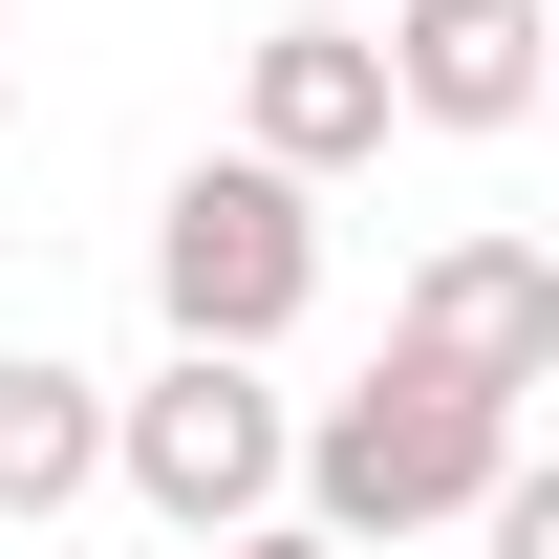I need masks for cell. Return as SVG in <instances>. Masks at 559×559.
<instances>
[{"label":"cell","instance_id":"1","mask_svg":"<svg viewBox=\"0 0 559 559\" xmlns=\"http://www.w3.org/2000/svg\"><path fill=\"white\" fill-rule=\"evenodd\" d=\"M495 474H516V409L430 388V366H366V388H323V409H301L280 516H323L345 559H388V538H430V516H474Z\"/></svg>","mask_w":559,"mask_h":559},{"label":"cell","instance_id":"2","mask_svg":"<svg viewBox=\"0 0 559 559\" xmlns=\"http://www.w3.org/2000/svg\"><path fill=\"white\" fill-rule=\"evenodd\" d=\"M151 301H173V345L259 366L301 301H323V215H301V173H259V151H194L173 194H151Z\"/></svg>","mask_w":559,"mask_h":559},{"label":"cell","instance_id":"3","mask_svg":"<svg viewBox=\"0 0 559 559\" xmlns=\"http://www.w3.org/2000/svg\"><path fill=\"white\" fill-rule=\"evenodd\" d=\"M280 452H301V409H280L259 366H215V345H173L151 388H108V474L151 495V538H237V516H280Z\"/></svg>","mask_w":559,"mask_h":559},{"label":"cell","instance_id":"4","mask_svg":"<svg viewBox=\"0 0 559 559\" xmlns=\"http://www.w3.org/2000/svg\"><path fill=\"white\" fill-rule=\"evenodd\" d=\"M388 366L474 388V409H538V388H559V259H538V237H430L409 301H388Z\"/></svg>","mask_w":559,"mask_h":559},{"label":"cell","instance_id":"5","mask_svg":"<svg viewBox=\"0 0 559 559\" xmlns=\"http://www.w3.org/2000/svg\"><path fill=\"white\" fill-rule=\"evenodd\" d=\"M366 44H388V130H538L559 0H366Z\"/></svg>","mask_w":559,"mask_h":559},{"label":"cell","instance_id":"6","mask_svg":"<svg viewBox=\"0 0 559 559\" xmlns=\"http://www.w3.org/2000/svg\"><path fill=\"white\" fill-rule=\"evenodd\" d=\"M237 151L301 173V194L366 173V151H388V44H366V22H259V66H237Z\"/></svg>","mask_w":559,"mask_h":559},{"label":"cell","instance_id":"7","mask_svg":"<svg viewBox=\"0 0 559 559\" xmlns=\"http://www.w3.org/2000/svg\"><path fill=\"white\" fill-rule=\"evenodd\" d=\"M108 495V388L66 345H0V538H66Z\"/></svg>","mask_w":559,"mask_h":559},{"label":"cell","instance_id":"8","mask_svg":"<svg viewBox=\"0 0 559 559\" xmlns=\"http://www.w3.org/2000/svg\"><path fill=\"white\" fill-rule=\"evenodd\" d=\"M474 538H495V559H559V474H538V452H516V474L474 495Z\"/></svg>","mask_w":559,"mask_h":559},{"label":"cell","instance_id":"9","mask_svg":"<svg viewBox=\"0 0 559 559\" xmlns=\"http://www.w3.org/2000/svg\"><path fill=\"white\" fill-rule=\"evenodd\" d=\"M215 559H345V538H323V516H237Z\"/></svg>","mask_w":559,"mask_h":559},{"label":"cell","instance_id":"10","mask_svg":"<svg viewBox=\"0 0 559 559\" xmlns=\"http://www.w3.org/2000/svg\"><path fill=\"white\" fill-rule=\"evenodd\" d=\"M259 22H366V0H259Z\"/></svg>","mask_w":559,"mask_h":559},{"label":"cell","instance_id":"11","mask_svg":"<svg viewBox=\"0 0 559 559\" xmlns=\"http://www.w3.org/2000/svg\"><path fill=\"white\" fill-rule=\"evenodd\" d=\"M0 108H22V66H0Z\"/></svg>","mask_w":559,"mask_h":559}]
</instances>
